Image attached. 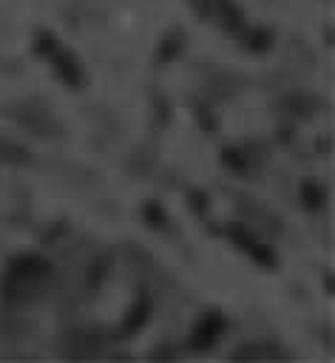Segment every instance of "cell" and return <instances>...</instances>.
I'll list each match as a JSON object with an SVG mask.
<instances>
[{
    "label": "cell",
    "instance_id": "cell-1",
    "mask_svg": "<svg viewBox=\"0 0 335 363\" xmlns=\"http://www.w3.org/2000/svg\"><path fill=\"white\" fill-rule=\"evenodd\" d=\"M48 261L40 258V255H20L9 275H6V292L9 295H17V292H26V289H34V284H40L45 275H48Z\"/></svg>",
    "mask_w": 335,
    "mask_h": 363
},
{
    "label": "cell",
    "instance_id": "cell-2",
    "mask_svg": "<svg viewBox=\"0 0 335 363\" xmlns=\"http://www.w3.org/2000/svg\"><path fill=\"white\" fill-rule=\"evenodd\" d=\"M224 332V320L216 315V312H207L199 323H196V329H193V346L196 349H207V346H213L216 343V337Z\"/></svg>",
    "mask_w": 335,
    "mask_h": 363
}]
</instances>
